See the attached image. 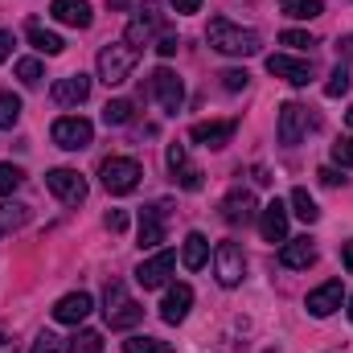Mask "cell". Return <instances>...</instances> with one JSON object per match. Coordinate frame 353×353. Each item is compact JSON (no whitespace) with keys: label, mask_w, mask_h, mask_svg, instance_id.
<instances>
[{"label":"cell","mask_w":353,"mask_h":353,"mask_svg":"<svg viewBox=\"0 0 353 353\" xmlns=\"http://www.w3.org/2000/svg\"><path fill=\"white\" fill-rule=\"evenodd\" d=\"M99 176H103V189L107 193H115V197H123V193H132L136 185H140V161H132V157H107L103 165H99Z\"/></svg>","instance_id":"277c9868"},{"label":"cell","mask_w":353,"mask_h":353,"mask_svg":"<svg viewBox=\"0 0 353 353\" xmlns=\"http://www.w3.org/2000/svg\"><path fill=\"white\" fill-rule=\"evenodd\" d=\"M169 173L181 189H189V193H197L201 189V169L197 165H189V152H185V144H169Z\"/></svg>","instance_id":"2e32d148"},{"label":"cell","mask_w":353,"mask_h":353,"mask_svg":"<svg viewBox=\"0 0 353 353\" xmlns=\"http://www.w3.org/2000/svg\"><path fill=\"white\" fill-rule=\"evenodd\" d=\"M21 181H25V173L17 165H0V197H8L12 189H21Z\"/></svg>","instance_id":"e575fe53"},{"label":"cell","mask_w":353,"mask_h":353,"mask_svg":"<svg viewBox=\"0 0 353 353\" xmlns=\"http://www.w3.org/2000/svg\"><path fill=\"white\" fill-rule=\"evenodd\" d=\"M123 353H173V345L161 341V337H144V333H136V337L123 341Z\"/></svg>","instance_id":"f1b7e54d"},{"label":"cell","mask_w":353,"mask_h":353,"mask_svg":"<svg viewBox=\"0 0 353 353\" xmlns=\"http://www.w3.org/2000/svg\"><path fill=\"white\" fill-rule=\"evenodd\" d=\"M176 50H181V41H176V33H165V37L157 41V54H161V58H173Z\"/></svg>","instance_id":"60d3db41"},{"label":"cell","mask_w":353,"mask_h":353,"mask_svg":"<svg viewBox=\"0 0 353 353\" xmlns=\"http://www.w3.org/2000/svg\"><path fill=\"white\" fill-rule=\"evenodd\" d=\"M136 62H140V50H132L128 41H107V46L99 50V79H103L107 87H119V83L132 79Z\"/></svg>","instance_id":"7a4b0ae2"},{"label":"cell","mask_w":353,"mask_h":353,"mask_svg":"<svg viewBox=\"0 0 353 353\" xmlns=\"http://www.w3.org/2000/svg\"><path fill=\"white\" fill-rule=\"evenodd\" d=\"M17 79H21L25 87H37V83L46 79V70H41L37 58H21V62H17Z\"/></svg>","instance_id":"d6a6232c"},{"label":"cell","mask_w":353,"mask_h":353,"mask_svg":"<svg viewBox=\"0 0 353 353\" xmlns=\"http://www.w3.org/2000/svg\"><path fill=\"white\" fill-rule=\"evenodd\" d=\"M173 4V12H181V17H189V12H201V0H169Z\"/></svg>","instance_id":"b9f144b4"},{"label":"cell","mask_w":353,"mask_h":353,"mask_svg":"<svg viewBox=\"0 0 353 353\" xmlns=\"http://www.w3.org/2000/svg\"><path fill=\"white\" fill-rule=\"evenodd\" d=\"M107 4H111V8H115V12H123V8H128V4H132V0H107Z\"/></svg>","instance_id":"c3c4849f"},{"label":"cell","mask_w":353,"mask_h":353,"mask_svg":"<svg viewBox=\"0 0 353 353\" xmlns=\"http://www.w3.org/2000/svg\"><path fill=\"white\" fill-rule=\"evenodd\" d=\"M333 161H337L341 169H353V136H341V140L333 144Z\"/></svg>","instance_id":"d590c367"},{"label":"cell","mask_w":353,"mask_h":353,"mask_svg":"<svg viewBox=\"0 0 353 353\" xmlns=\"http://www.w3.org/2000/svg\"><path fill=\"white\" fill-rule=\"evenodd\" d=\"M176 267V255L173 251H157L152 259H144V263L136 267V283L144 288V292H152V288H165L169 283V275H173Z\"/></svg>","instance_id":"ba28073f"},{"label":"cell","mask_w":353,"mask_h":353,"mask_svg":"<svg viewBox=\"0 0 353 353\" xmlns=\"http://www.w3.org/2000/svg\"><path fill=\"white\" fill-rule=\"evenodd\" d=\"M341 263H345V271L353 275V243H345V247H341Z\"/></svg>","instance_id":"f6af8a7d"},{"label":"cell","mask_w":353,"mask_h":353,"mask_svg":"<svg viewBox=\"0 0 353 353\" xmlns=\"http://www.w3.org/2000/svg\"><path fill=\"white\" fill-rule=\"evenodd\" d=\"M132 115H136L132 99H111V103L103 107V119H107L111 128H119V123H132Z\"/></svg>","instance_id":"f546056e"},{"label":"cell","mask_w":353,"mask_h":353,"mask_svg":"<svg viewBox=\"0 0 353 353\" xmlns=\"http://www.w3.org/2000/svg\"><path fill=\"white\" fill-rule=\"evenodd\" d=\"M345 90H350V70H345V66H337V70L329 74V83H325V94H329V99H341Z\"/></svg>","instance_id":"836d02e7"},{"label":"cell","mask_w":353,"mask_h":353,"mask_svg":"<svg viewBox=\"0 0 353 353\" xmlns=\"http://www.w3.org/2000/svg\"><path fill=\"white\" fill-rule=\"evenodd\" d=\"M279 41L283 46H292V50H312L316 41L308 37V33H300V29H288V33H279Z\"/></svg>","instance_id":"8d00e7d4"},{"label":"cell","mask_w":353,"mask_h":353,"mask_svg":"<svg viewBox=\"0 0 353 353\" xmlns=\"http://www.w3.org/2000/svg\"><path fill=\"white\" fill-rule=\"evenodd\" d=\"M157 29H161V12H157V8L148 4V8H144V12H140V17H136L132 25H128L123 41H128L132 50H140V46H148V41L157 37Z\"/></svg>","instance_id":"ffe728a7"},{"label":"cell","mask_w":353,"mask_h":353,"mask_svg":"<svg viewBox=\"0 0 353 353\" xmlns=\"http://www.w3.org/2000/svg\"><path fill=\"white\" fill-rule=\"evenodd\" d=\"M214 275L222 288H239L243 275H247V259H243V247L239 243H218L214 247Z\"/></svg>","instance_id":"8992f818"},{"label":"cell","mask_w":353,"mask_h":353,"mask_svg":"<svg viewBox=\"0 0 353 353\" xmlns=\"http://www.w3.org/2000/svg\"><path fill=\"white\" fill-rule=\"evenodd\" d=\"M205 259H210V243H205V234L193 230V234L185 239V247H181V263L189 267V271H201Z\"/></svg>","instance_id":"cb8c5ba5"},{"label":"cell","mask_w":353,"mask_h":353,"mask_svg":"<svg viewBox=\"0 0 353 353\" xmlns=\"http://www.w3.org/2000/svg\"><path fill=\"white\" fill-rule=\"evenodd\" d=\"M267 70H271L275 79H283V83H292V87H308V83H312V62H304V58H288V54H271V58H267Z\"/></svg>","instance_id":"30bf717a"},{"label":"cell","mask_w":353,"mask_h":353,"mask_svg":"<svg viewBox=\"0 0 353 353\" xmlns=\"http://www.w3.org/2000/svg\"><path fill=\"white\" fill-rule=\"evenodd\" d=\"M337 50H341L345 58H353V37H341V41H337Z\"/></svg>","instance_id":"bcb514c9"},{"label":"cell","mask_w":353,"mask_h":353,"mask_svg":"<svg viewBox=\"0 0 353 353\" xmlns=\"http://www.w3.org/2000/svg\"><path fill=\"white\" fill-rule=\"evenodd\" d=\"M103 222H107V230H111V234H123V230H128V214H123V210H111Z\"/></svg>","instance_id":"f35d334b"},{"label":"cell","mask_w":353,"mask_h":353,"mask_svg":"<svg viewBox=\"0 0 353 353\" xmlns=\"http://www.w3.org/2000/svg\"><path fill=\"white\" fill-rule=\"evenodd\" d=\"M103 304H107V308H103L107 325H111V329H119V333H123V329H136V325L144 321V308H140V304L128 296L123 279H111V283H107V292H103Z\"/></svg>","instance_id":"3957f363"},{"label":"cell","mask_w":353,"mask_h":353,"mask_svg":"<svg viewBox=\"0 0 353 353\" xmlns=\"http://www.w3.org/2000/svg\"><path fill=\"white\" fill-rule=\"evenodd\" d=\"M152 94L161 99V107L176 115L181 111V103H185V87H181V79H176L169 66H161V70H152Z\"/></svg>","instance_id":"7c38bea8"},{"label":"cell","mask_w":353,"mask_h":353,"mask_svg":"<svg viewBox=\"0 0 353 353\" xmlns=\"http://www.w3.org/2000/svg\"><path fill=\"white\" fill-rule=\"evenodd\" d=\"M345 119H350V128H353V107H350V111H345Z\"/></svg>","instance_id":"681fc988"},{"label":"cell","mask_w":353,"mask_h":353,"mask_svg":"<svg viewBox=\"0 0 353 353\" xmlns=\"http://www.w3.org/2000/svg\"><path fill=\"white\" fill-rule=\"evenodd\" d=\"M279 12L296 17V21H312V17L325 12V0H279Z\"/></svg>","instance_id":"4316f807"},{"label":"cell","mask_w":353,"mask_h":353,"mask_svg":"<svg viewBox=\"0 0 353 353\" xmlns=\"http://www.w3.org/2000/svg\"><path fill=\"white\" fill-rule=\"evenodd\" d=\"M218 79H222V87H226V90H243L247 83H251V74H247V70H222Z\"/></svg>","instance_id":"74e56055"},{"label":"cell","mask_w":353,"mask_h":353,"mask_svg":"<svg viewBox=\"0 0 353 353\" xmlns=\"http://www.w3.org/2000/svg\"><path fill=\"white\" fill-rule=\"evenodd\" d=\"M292 214L304 218V222H316V218H321V210H316V201L308 197V189H292Z\"/></svg>","instance_id":"4dcf8cb0"},{"label":"cell","mask_w":353,"mask_h":353,"mask_svg":"<svg viewBox=\"0 0 353 353\" xmlns=\"http://www.w3.org/2000/svg\"><path fill=\"white\" fill-rule=\"evenodd\" d=\"M90 308H94V300H90L87 292H70V296H62L54 304V321L58 325H83L90 316Z\"/></svg>","instance_id":"e0dca14e"},{"label":"cell","mask_w":353,"mask_h":353,"mask_svg":"<svg viewBox=\"0 0 353 353\" xmlns=\"http://www.w3.org/2000/svg\"><path fill=\"white\" fill-rule=\"evenodd\" d=\"M259 230L267 243H288V205L283 201H267L259 214Z\"/></svg>","instance_id":"d6986e66"},{"label":"cell","mask_w":353,"mask_h":353,"mask_svg":"<svg viewBox=\"0 0 353 353\" xmlns=\"http://www.w3.org/2000/svg\"><path fill=\"white\" fill-rule=\"evenodd\" d=\"M255 193L251 189H230L226 197H222V222H230V226H243V222H251L255 218Z\"/></svg>","instance_id":"9a60e30c"},{"label":"cell","mask_w":353,"mask_h":353,"mask_svg":"<svg viewBox=\"0 0 353 353\" xmlns=\"http://www.w3.org/2000/svg\"><path fill=\"white\" fill-rule=\"evenodd\" d=\"M350 321H353V300H350Z\"/></svg>","instance_id":"f907efd6"},{"label":"cell","mask_w":353,"mask_h":353,"mask_svg":"<svg viewBox=\"0 0 353 353\" xmlns=\"http://www.w3.org/2000/svg\"><path fill=\"white\" fill-rule=\"evenodd\" d=\"M54 17L70 29H90V21H94L90 0H54Z\"/></svg>","instance_id":"7402d4cb"},{"label":"cell","mask_w":353,"mask_h":353,"mask_svg":"<svg viewBox=\"0 0 353 353\" xmlns=\"http://www.w3.org/2000/svg\"><path fill=\"white\" fill-rule=\"evenodd\" d=\"M46 185H50V193H54L58 201H66V205L87 201V181L74 173V169H54V173H46Z\"/></svg>","instance_id":"9c48e42d"},{"label":"cell","mask_w":353,"mask_h":353,"mask_svg":"<svg viewBox=\"0 0 353 353\" xmlns=\"http://www.w3.org/2000/svg\"><path fill=\"white\" fill-rule=\"evenodd\" d=\"M8 54H12V33H8V29H0V62H4Z\"/></svg>","instance_id":"ee69618b"},{"label":"cell","mask_w":353,"mask_h":353,"mask_svg":"<svg viewBox=\"0 0 353 353\" xmlns=\"http://www.w3.org/2000/svg\"><path fill=\"white\" fill-rule=\"evenodd\" d=\"M316 176H321V185H329V189H337V185H345V176L337 173V169H321Z\"/></svg>","instance_id":"7bdbcfd3"},{"label":"cell","mask_w":353,"mask_h":353,"mask_svg":"<svg viewBox=\"0 0 353 353\" xmlns=\"http://www.w3.org/2000/svg\"><path fill=\"white\" fill-rule=\"evenodd\" d=\"M58 350H62V345H58V337H54V333H41V337L33 341V350H29V353H58Z\"/></svg>","instance_id":"ab89813d"},{"label":"cell","mask_w":353,"mask_h":353,"mask_svg":"<svg viewBox=\"0 0 353 353\" xmlns=\"http://www.w3.org/2000/svg\"><path fill=\"white\" fill-rule=\"evenodd\" d=\"M17 350V341H12V337H0V353H12Z\"/></svg>","instance_id":"7dc6e473"},{"label":"cell","mask_w":353,"mask_h":353,"mask_svg":"<svg viewBox=\"0 0 353 353\" xmlns=\"http://www.w3.org/2000/svg\"><path fill=\"white\" fill-rule=\"evenodd\" d=\"M279 263L292 267V271L312 267V263H316V247H312V239H288V243H283V251H279Z\"/></svg>","instance_id":"603a6c76"},{"label":"cell","mask_w":353,"mask_h":353,"mask_svg":"<svg viewBox=\"0 0 353 353\" xmlns=\"http://www.w3.org/2000/svg\"><path fill=\"white\" fill-rule=\"evenodd\" d=\"M54 144L58 148H66V152H83V148H90V140H94V128H90V119H83V115H62L58 123H54Z\"/></svg>","instance_id":"5b68a950"},{"label":"cell","mask_w":353,"mask_h":353,"mask_svg":"<svg viewBox=\"0 0 353 353\" xmlns=\"http://www.w3.org/2000/svg\"><path fill=\"white\" fill-rule=\"evenodd\" d=\"M54 103L58 107H79V103H87L90 99V79L87 74H66V79H58L54 83Z\"/></svg>","instance_id":"ac0fdd59"},{"label":"cell","mask_w":353,"mask_h":353,"mask_svg":"<svg viewBox=\"0 0 353 353\" xmlns=\"http://www.w3.org/2000/svg\"><path fill=\"white\" fill-rule=\"evenodd\" d=\"M341 300H345V288H341V279H329V283H321L316 292H308V316L325 321V316H333V312L341 308Z\"/></svg>","instance_id":"5bb4252c"},{"label":"cell","mask_w":353,"mask_h":353,"mask_svg":"<svg viewBox=\"0 0 353 353\" xmlns=\"http://www.w3.org/2000/svg\"><path fill=\"white\" fill-rule=\"evenodd\" d=\"M29 41H33V50H41V54H50V58L66 50V41H62V37H58L54 29H46V25H37V21L29 25Z\"/></svg>","instance_id":"d4e9b609"},{"label":"cell","mask_w":353,"mask_h":353,"mask_svg":"<svg viewBox=\"0 0 353 353\" xmlns=\"http://www.w3.org/2000/svg\"><path fill=\"white\" fill-rule=\"evenodd\" d=\"M29 222V205L25 201H4L0 205V234H17Z\"/></svg>","instance_id":"484cf974"},{"label":"cell","mask_w":353,"mask_h":353,"mask_svg":"<svg viewBox=\"0 0 353 353\" xmlns=\"http://www.w3.org/2000/svg\"><path fill=\"white\" fill-rule=\"evenodd\" d=\"M304 132H308V107L304 103H283L279 107V128H275L279 144L283 148H296L304 140Z\"/></svg>","instance_id":"52a82bcc"},{"label":"cell","mask_w":353,"mask_h":353,"mask_svg":"<svg viewBox=\"0 0 353 353\" xmlns=\"http://www.w3.org/2000/svg\"><path fill=\"white\" fill-rule=\"evenodd\" d=\"M165 214H169V205H165V201H157V205H144V210H140V247H144V251H152V247H161V243H165Z\"/></svg>","instance_id":"4fadbf2b"},{"label":"cell","mask_w":353,"mask_h":353,"mask_svg":"<svg viewBox=\"0 0 353 353\" xmlns=\"http://www.w3.org/2000/svg\"><path fill=\"white\" fill-rule=\"evenodd\" d=\"M205 41H210L218 54H226V58H255L259 46H263L255 29H243V25H234V21H226V17H214V21H210Z\"/></svg>","instance_id":"6da1fadb"},{"label":"cell","mask_w":353,"mask_h":353,"mask_svg":"<svg viewBox=\"0 0 353 353\" xmlns=\"http://www.w3.org/2000/svg\"><path fill=\"white\" fill-rule=\"evenodd\" d=\"M189 304H193V288H189V283H173V288L165 292V304H161V316H165L169 325H181V321L189 316Z\"/></svg>","instance_id":"44dd1931"},{"label":"cell","mask_w":353,"mask_h":353,"mask_svg":"<svg viewBox=\"0 0 353 353\" xmlns=\"http://www.w3.org/2000/svg\"><path fill=\"white\" fill-rule=\"evenodd\" d=\"M66 353H103V333H94V329H79V333L66 341Z\"/></svg>","instance_id":"83f0119b"},{"label":"cell","mask_w":353,"mask_h":353,"mask_svg":"<svg viewBox=\"0 0 353 353\" xmlns=\"http://www.w3.org/2000/svg\"><path fill=\"white\" fill-rule=\"evenodd\" d=\"M234 119H210V123H193L189 128V140L201 144V148H226L234 140Z\"/></svg>","instance_id":"8fae6325"},{"label":"cell","mask_w":353,"mask_h":353,"mask_svg":"<svg viewBox=\"0 0 353 353\" xmlns=\"http://www.w3.org/2000/svg\"><path fill=\"white\" fill-rule=\"evenodd\" d=\"M21 119V99L12 90H0V128H17Z\"/></svg>","instance_id":"1f68e13d"}]
</instances>
